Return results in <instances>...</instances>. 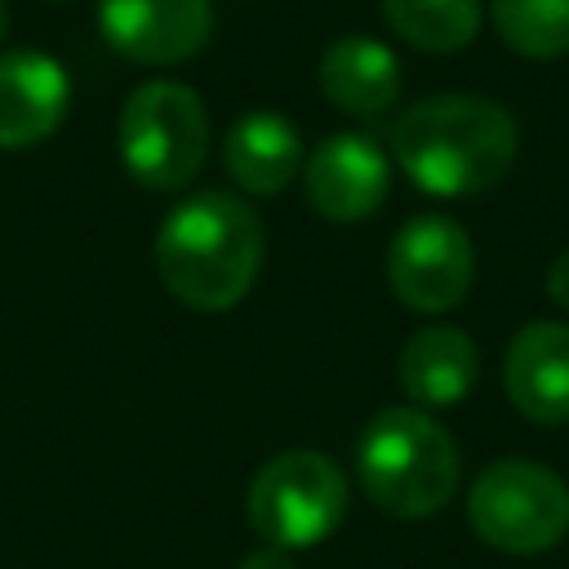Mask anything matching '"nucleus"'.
<instances>
[{
  "instance_id": "f3484780",
  "label": "nucleus",
  "mask_w": 569,
  "mask_h": 569,
  "mask_svg": "<svg viewBox=\"0 0 569 569\" xmlns=\"http://www.w3.org/2000/svg\"><path fill=\"white\" fill-rule=\"evenodd\" d=\"M547 293L569 311V249H560L556 262L547 267Z\"/></svg>"
},
{
  "instance_id": "9d476101",
  "label": "nucleus",
  "mask_w": 569,
  "mask_h": 569,
  "mask_svg": "<svg viewBox=\"0 0 569 569\" xmlns=\"http://www.w3.org/2000/svg\"><path fill=\"white\" fill-rule=\"evenodd\" d=\"M71 102V80L58 58L40 49L0 53V151L44 142Z\"/></svg>"
},
{
  "instance_id": "f8f14e48",
  "label": "nucleus",
  "mask_w": 569,
  "mask_h": 569,
  "mask_svg": "<svg viewBox=\"0 0 569 569\" xmlns=\"http://www.w3.org/2000/svg\"><path fill=\"white\" fill-rule=\"evenodd\" d=\"M222 164L249 196H280L302 169V138L280 111H244L222 138Z\"/></svg>"
},
{
  "instance_id": "9b49d317",
  "label": "nucleus",
  "mask_w": 569,
  "mask_h": 569,
  "mask_svg": "<svg viewBox=\"0 0 569 569\" xmlns=\"http://www.w3.org/2000/svg\"><path fill=\"white\" fill-rule=\"evenodd\" d=\"M507 400L542 427L569 422V325L533 320L525 325L502 360Z\"/></svg>"
},
{
  "instance_id": "1a4fd4ad",
  "label": "nucleus",
  "mask_w": 569,
  "mask_h": 569,
  "mask_svg": "<svg viewBox=\"0 0 569 569\" xmlns=\"http://www.w3.org/2000/svg\"><path fill=\"white\" fill-rule=\"evenodd\" d=\"M307 204L329 222H365L382 209L391 187V164L382 147L365 133L325 138L302 164Z\"/></svg>"
},
{
  "instance_id": "7ed1b4c3",
  "label": "nucleus",
  "mask_w": 569,
  "mask_h": 569,
  "mask_svg": "<svg viewBox=\"0 0 569 569\" xmlns=\"http://www.w3.org/2000/svg\"><path fill=\"white\" fill-rule=\"evenodd\" d=\"M356 476L373 507L400 520H422L458 489V445L422 409H378L356 440Z\"/></svg>"
},
{
  "instance_id": "2eb2a0df",
  "label": "nucleus",
  "mask_w": 569,
  "mask_h": 569,
  "mask_svg": "<svg viewBox=\"0 0 569 569\" xmlns=\"http://www.w3.org/2000/svg\"><path fill=\"white\" fill-rule=\"evenodd\" d=\"M382 18L413 49L453 53L480 31V0H382Z\"/></svg>"
},
{
  "instance_id": "20e7f679",
  "label": "nucleus",
  "mask_w": 569,
  "mask_h": 569,
  "mask_svg": "<svg viewBox=\"0 0 569 569\" xmlns=\"http://www.w3.org/2000/svg\"><path fill=\"white\" fill-rule=\"evenodd\" d=\"M120 160L151 191L187 187L209 156V116L191 84L147 80L120 107Z\"/></svg>"
},
{
  "instance_id": "6e6552de",
  "label": "nucleus",
  "mask_w": 569,
  "mask_h": 569,
  "mask_svg": "<svg viewBox=\"0 0 569 569\" xmlns=\"http://www.w3.org/2000/svg\"><path fill=\"white\" fill-rule=\"evenodd\" d=\"M102 40L142 67H173L204 49L213 31L209 0H98Z\"/></svg>"
},
{
  "instance_id": "f257e3e1",
  "label": "nucleus",
  "mask_w": 569,
  "mask_h": 569,
  "mask_svg": "<svg viewBox=\"0 0 569 569\" xmlns=\"http://www.w3.org/2000/svg\"><path fill=\"white\" fill-rule=\"evenodd\" d=\"M516 120L476 93H431L391 124V156L427 196H480L516 160Z\"/></svg>"
},
{
  "instance_id": "423d86ee",
  "label": "nucleus",
  "mask_w": 569,
  "mask_h": 569,
  "mask_svg": "<svg viewBox=\"0 0 569 569\" xmlns=\"http://www.w3.org/2000/svg\"><path fill=\"white\" fill-rule=\"evenodd\" d=\"M467 520L493 551L538 556L569 533V489L542 462L498 458L476 476L467 493Z\"/></svg>"
},
{
  "instance_id": "39448f33",
  "label": "nucleus",
  "mask_w": 569,
  "mask_h": 569,
  "mask_svg": "<svg viewBox=\"0 0 569 569\" xmlns=\"http://www.w3.org/2000/svg\"><path fill=\"white\" fill-rule=\"evenodd\" d=\"M347 498H351L347 476L329 453L284 449L253 471L244 493V516L267 547L302 551L325 542L342 525Z\"/></svg>"
},
{
  "instance_id": "a211bd4d",
  "label": "nucleus",
  "mask_w": 569,
  "mask_h": 569,
  "mask_svg": "<svg viewBox=\"0 0 569 569\" xmlns=\"http://www.w3.org/2000/svg\"><path fill=\"white\" fill-rule=\"evenodd\" d=\"M240 569H293V560H289V551L284 547H258V551H249L244 560H240Z\"/></svg>"
},
{
  "instance_id": "dca6fc26",
  "label": "nucleus",
  "mask_w": 569,
  "mask_h": 569,
  "mask_svg": "<svg viewBox=\"0 0 569 569\" xmlns=\"http://www.w3.org/2000/svg\"><path fill=\"white\" fill-rule=\"evenodd\" d=\"M489 18L520 58L547 62L569 53V0H489Z\"/></svg>"
},
{
  "instance_id": "0eeeda50",
  "label": "nucleus",
  "mask_w": 569,
  "mask_h": 569,
  "mask_svg": "<svg viewBox=\"0 0 569 569\" xmlns=\"http://www.w3.org/2000/svg\"><path fill=\"white\" fill-rule=\"evenodd\" d=\"M476 276L471 236L445 213L409 218L387 249V284L413 311H449L467 298Z\"/></svg>"
},
{
  "instance_id": "ddd939ff",
  "label": "nucleus",
  "mask_w": 569,
  "mask_h": 569,
  "mask_svg": "<svg viewBox=\"0 0 569 569\" xmlns=\"http://www.w3.org/2000/svg\"><path fill=\"white\" fill-rule=\"evenodd\" d=\"M320 93L347 116H382L400 98V62L373 36H342L320 53Z\"/></svg>"
},
{
  "instance_id": "f03ea898",
  "label": "nucleus",
  "mask_w": 569,
  "mask_h": 569,
  "mask_svg": "<svg viewBox=\"0 0 569 569\" xmlns=\"http://www.w3.org/2000/svg\"><path fill=\"white\" fill-rule=\"evenodd\" d=\"M262 267V222L231 191L187 196L156 236V271L164 289L196 311L236 307Z\"/></svg>"
},
{
  "instance_id": "6ab92c4d",
  "label": "nucleus",
  "mask_w": 569,
  "mask_h": 569,
  "mask_svg": "<svg viewBox=\"0 0 569 569\" xmlns=\"http://www.w3.org/2000/svg\"><path fill=\"white\" fill-rule=\"evenodd\" d=\"M4 18H9V0H0V36H4Z\"/></svg>"
},
{
  "instance_id": "4468645a",
  "label": "nucleus",
  "mask_w": 569,
  "mask_h": 569,
  "mask_svg": "<svg viewBox=\"0 0 569 569\" xmlns=\"http://www.w3.org/2000/svg\"><path fill=\"white\" fill-rule=\"evenodd\" d=\"M480 373V351L458 325H427L400 351V387L427 409L467 400Z\"/></svg>"
}]
</instances>
